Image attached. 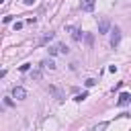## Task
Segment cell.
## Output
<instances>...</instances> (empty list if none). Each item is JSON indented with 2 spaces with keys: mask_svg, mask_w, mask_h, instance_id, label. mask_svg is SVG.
Listing matches in <instances>:
<instances>
[{
  "mask_svg": "<svg viewBox=\"0 0 131 131\" xmlns=\"http://www.w3.org/2000/svg\"><path fill=\"white\" fill-rule=\"evenodd\" d=\"M111 31V20L108 18H100L98 20V35H106Z\"/></svg>",
  "mask_w": 131,
  "mask_h": 131,
  "instance_id": "1",
  "label": "cell"
},
{
  "mask_svg": "<svg viewBox=\"0 0 131 131\" xmlns=\"http://www.w3.org/2000/svg\"><path fill=\"white\" fill-rule=\"evenodd\" d=\"M12 98H16V100H25V98H27V90H25L23 86H14V88H12Z\"/></svg>",
  "mask_w": 131,
  "mask_h": 131,
  "instance_id": "2",
  "label": "cell"
},
{
  "mask_svg": "<svg viewBox=\"0 0 131 131\" xmlns=\"http://www.w3.org/2000/svg\"><path fill=\"white\" fill-rule=\"evenodd\" d=\"M119 43H121V29L115 27L113 29V35H111V47H117Z\"/></svg>",
  "mask_w": 131,
  "mask_h": 131,
  "instance_id": "3",
  "label": "cell"
},
{
  "mask_svg": "<svg viewBox=\"0 0 131 131\" xmlns=\"http://www.w3.org/2000/svg\"><path fill=\"white\" fill-rule=\"evenodd\" d=\"M47 92H49L53 98H57L59 102L63 100V90H61V88H57V86H49V88H47Z\"/></svg>",
  "mask_w": 131,
  "mask_h": 131,
  "instance_id": "4",
  "label": "cell"
},
{
  "mask_svg": "<svg viewBox=\"0 0 131 131\" xmlns=\"http://www.w3.org/2000/svg\"><path fill=\"white\" fill-rule=\"evenodd\" d=\"M117 104H119V106H127V104H131V94H129V92H121Z\"/></svg>",
  "mask_w": 131,
  "mask_h": 131,
  "instance_id": "5",
  "label": "cell"
},
{
  "mask_svg": "<svg viewBox=\"0 0 131 131\" xmlns=\"http://www.w3.org/2000/svg\"><path fill=\"white\" fill-rule=\"evenodd\" d=\"M94 4H96V0H82V2H80V8H82L84 12H92V10H94Z\"/></svg>",
  "mask_w": 131,
  "mask_h": 131,
  "instance_id": "6",
  "label": "cell"
},
{
  "mask_svg": "<svg viewBox=\"0 0 131 131\" xmlns=\"http://www.w3.org/2000/svg\"><path fill=\"white\" fill-rule=\"evenodd\" d=\"M70 33H72V39L74 41H82V37H84V33L80 29H76V27H70Z\"/></svg>",
  "mask_w": 131,
  "mask_h": 131,
  "instance_id": "7",
  "label": "cell"
},
{
  "mask_svg": "<svg viewBox=\"0 0 131 131\" xmlns=\"http://www.w3.org/2000/svg\"><path fill=\"white\" fill-rule=\"evenodd\" d=\"M53 37H55V33H47V35H43V37L37 41V45H45V43H49Z\"/></svg>",
  "mask_w": 131,
  "mask_h": 131,
  "instance_id": "8",
  "label": "cell"
},
{
  "mask_svg": "<svg viewBox=\"0 0 131 131\" xmlns=\"http://www.w3.org/2000/svg\"><path fill=\"white\" fill-rule=\"evenodd\" d=\"M41 66H43V68H49V70H55V61H53V59H43Z\"/></svg>",
  "mask_w": 131,
  "mask_h": 131,
  "instance_id": "9",
  "label": "cell"
},
{
  "mask_svg": "<svg viewBox=\"0 0 131 131\" xmlns=\"http://www.w3.org/2000/svg\"><path fill=\"white\" fill-rule=\"evenodd\" d=\"M84 98H88V92H82V94H76V98H74V100H76V102H82Z\"/></svg>",
  "mask_w": 131,
  "mask_h": 131,
  "instance_id": "10",
  "label": "cell"
},
{
  "mask_svg": "<svg viewBox=\"0 0 131 131\" xmlns=\"http://www.w3.org/2000/svg\"><path fill=\"white\" fill-rule=\"evenodd\" d=\"M57 47H59V53H63V55H68V53H70V49H68L66 45H61V43H59Z\"/></svg>",
  "mask_w": 131,
  "mask_h": 131,
  "instance_id": "11",
  "label": "cell"
},
{
  "mask_svg": "<svg viewBox=\"0 0 131 131\" xmlns=\"http://www.w3.org/2000/svg\"><path fill=\"white\" fill-rule=\"evenodd\" d=\"M31 78H33V80H41V72H39V70L31 72Z\"/></svg>",
  "mask_w": 131,
  "mask_h": 131,
  "instance_id": "12",
  "label": "cell"
},
{
  "mask_svg": "<svg viewBox=\"0 0 131 131\" xmlns=\"http://www.w3.org/2000/svg\"><path fill=\"white\" fill-rule=\"evenodd\" d=\"M84 84H86V88H92V86L96 84V80H94V78H88V80H86Z\"/></svg>",
  "mask_w": 131,
  "mask_h": 131,
  "instance_id": "13",
  "label": "cell"
},
{
  "mask_svg": "<svg viewBox=\"0 0 131 131\" xmlns=\"http://www.w3.org/2000/svg\"><path fill=\"white\" fill-rule=\"evenodd\" d=\"M49 53H51V55H57V53H59V47H57V45L49 47Z\"/></svg>",
  "mask_w": 131,
  "mask_h": 131,
  "instance_id": "14",
  "label": "cell"
},
{
  "mask_svg": "<svg viewBox=\"0 0 131 131\" xmlns=\"http://www.w3.org/2000/svg\"><path fill=\"white\" fill-rule=\"evenodd\" d=\"M23 25H25L23 20H16V23H14V31H20V29H23Z\"/></svg>",
  "mask_w": 131,
  "mask_h": 131,
  "instance_id": "15",
  "label": "cell"
},
{
  "mask_svg": "<svg viewBox=\"0 0 131 131\" xmlns=\"http://www.w3.org/2000/svg\"><path fill=\"white\" fill-rule=\"evenodd\" d=\"M104 127H106V123H100V125H96L92 131H104Z\"/></svg>",
  "mask_w": 131,
  "mask_h": 131,
  "instance_id": "16",
  "label": "cell"
},
{
  "mask_svg": "<svg viewBox=\"0 0 131 131\" xmlns=\"http://www.w3.org/2000/svg\"><path fill=\"white\" fill-rule=\"evenodd\" d=\"M29 68H31V63H23L20 66V72H29Z\"/></svg>",
  "mask_w": 131,
  "mask_h": 131,
  "instance_id": "17",
  "label": "cell"
},
{
  "mask_svg": "<svg viewBox=\"0 0 131 131\" xmlns=\"http://www.w3.org/2000/svg\"><path fill=\"white\" fill-rule=\"evenodd\" d=\"M92 41H94V37H92V35H86V43H88V45H92Z\"/></svg>",
  "mask_w": 131,
  "mask_h": 131,
  "instance_id": "18",
  "label": "cell"
},
{
  "mask_svg": "<svg viewBox=\"0 0 131 131\" xmlns=\"http://www.w3.org/2000/svg\"><path fill=\"white\" fill-rule=\"evenodd\" d=\"M4 104H6V106H12V104H14V102H12V100H10V98H4Z\"/></svg>",
  "mask_w": 131,
  "mask_h": 131,
  "instance_id": "19",
  "label": "cell"
},
{
  "mask_svg": "<svg viewBox=\"0 0 131 131\" xmlns=\"http://www.w3.org/2000/svg\"><path fill=\"white\" fill-rule=\"evenodd\" d=\"M35 2H37V0H25V4H27V6H33Z\"/></svg>",
  "mask_w": 131,
  "mask_h": 131,
  "instance_id": "20",
  "label": "cell"
}]
</instances>
